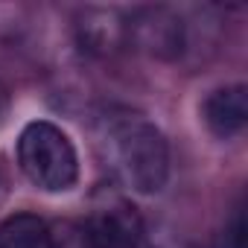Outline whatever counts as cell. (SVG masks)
<instances>
[{"label": "cell", "mask_w": 248, "mask_h": 248, "mask_svg": "<svg viewBox=\"0 0 248 248\" xmlns=\"http://www.w3.org/2000/svg\"><path fill=\"white\" fill-rule=\"evenodd\" d=\"M202 120L204 126L228 140V138H236L242 129H245V120H248V96H245V85H225V88H216L204 105H202Z\"/></svg>", "instance_id": "obj_5"}, {"label": "cell", "mask_w": 248, "mask_h": 248, "mask_svg": "<svg viewBox=\"0 0 248 248\" xmlns=\"http://www.w3.org/2000/svg\"><path fill=\"white\" fill-rule=\"evenodd\" d=\"M143 248H184V245H181V242H161V245H155V242H149V239H146V242H143Z\"/></svg>", "instance_id": "obj_8"}, {"label": "cell", "mask_w": 248, "mask_h": 248, "mask_svg": "<svg viewBox=\"0 0 248 248\" xmlns=\"http://www.w3.org/2000/svg\"><path fill=\"white\" fill-rule=\"evenodd\" d=\"M126 44L152 59H175L184 50V24L164 6L138 9L126 21Z\"/></svg>", "instance_id": "obj_4"}, {"label": "cell", "mask_w": 248, "mask_h": 248, "mask_svg": "<svg viewBox=\"0 0 248 248\" xmlns=\"http://www.w3.org/2000/svg\"><path fill=\"white\" fill-rule=\"evenodd\" d=\"M0 248H56V236L41 216L15 213L0 222Z\"/></svg>", "instance_id": "obj_6"}, {"label": "cell", "mask_w": 248, "mask_h": 248, "mask_svg": "<svg viewBox=\"0 0 248 248\" xmlns=\"http://www.w3.org/2000/svg\"><path fill=\"white\" fill-rule=\"evenodd\" d=\"M96 149L114 178L140 196H155L170 178V146L155 123L132 108H108L96 120Z\"/></svg>", "instance_id": "obj_1"}, {"label": "cell", "mask_w": 248, "mask_h": 248, "mask_svg": "<svg viewBox=\"0 0 248 248\" xmlns=\"http://www.w3.org/2000/svg\"><path fill=\"white\" fill-rule=\"evenodd\" d=\"M210 248H245V219H242V210L236 207L231 222L225 225V231L216 236V242Z\"/></svg>", "instance_id": "obj_7"}, {"label": "cell", "mask_w": 248, "mask_h": 248, "mask_svg": "<svg viewBox=\"0 0 248 248\" xmlns=\"http://www.w3.org/2000/svg\"><path fill=\"white\" fill-rule=\"evenodd\" d=\"M18 164L44 193H67L79 181V155L73 140L47 120H32L18 138Z\"/></svg>", "instance_id": "obj_2"}, {"label": "cell", "mask_w": 248, "mask_h": 248, "mask_svg": "<svg viewBox=\"0 0 248 248\" xmlns=\"http://www.w3.org/2000/svg\"><path fill=\"white\" fill-rule=\"evenodd\" d=\"M79 239L85 248H143L146 228L123 196H102L82 222Z\"/></svg>", "instance_id": "obj_3"}]
</instances>
